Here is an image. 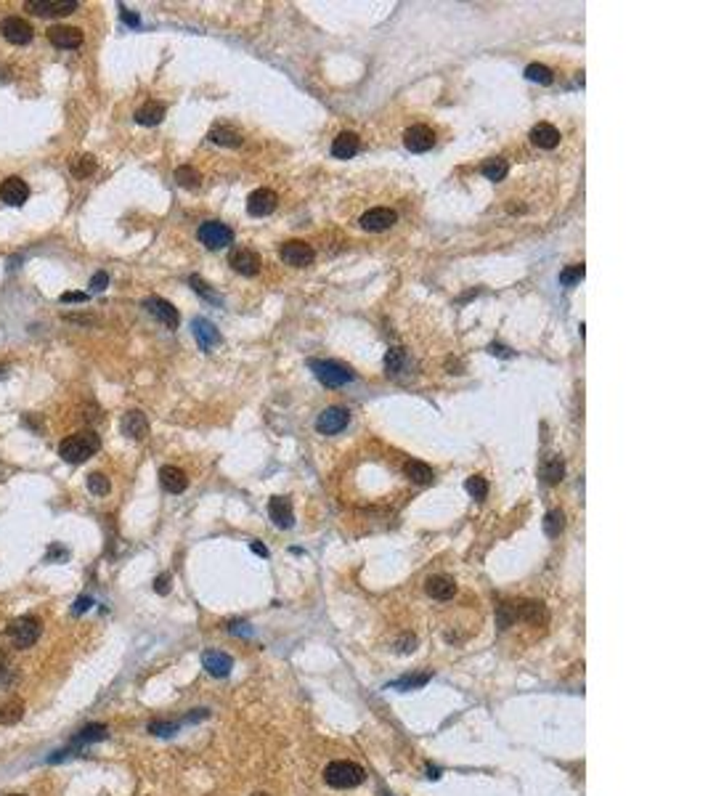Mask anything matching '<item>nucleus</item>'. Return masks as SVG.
<instances>
[{
  "label": "nucleus",
  "mask_w": 708,
  "mask_h": 796,
  "mask_svg": "<svg viewBox=\"0 0 708 796\" xmlns=\"http://www.w3.org/2000/svg\"><path fill=\"white\" fill-rule=\"evenodd\" d=\"M101 449V438L93 430H80V433L67 435L59 444V457L69 465H80L85 459H91Z\"/></svg>",
  "instance_id": "f257e3e1"
},
{
  "label": "nucleus",
  "mask_w": 708,
  "mask_h": 796,
  "mask_svg": "<svg viewBox=\"0 0 708 796\" xmlns=\"http://www.w3.org/2000/svg\"><path fill=\"white\" fill-rule=\"evenodd\" d=\"M324 781L332 788H356L359 783H363V767L345 759L332 762V764H326Z\"/></svg>",
  "instance_id": "f03ea898"
},
{
  "label": "nucleus",
  "mask_w": 708,
  "mask_h": 796,
  "mask_svg": "<svg viewBox=\"0 0 708 796\" xmlns=\"http://www.w3.org/2000/svg\"><path fill=\"white\" fill-rule=\"evenodd\" d=\"M311 369L313 374H316V380L326 387H340V385H345V383H353V380H356V374L340 361H319V359H313Z\"/></svg>",
  "instance_id": "7ed1b4c3"
},
{
  "label": "nucleus",
  "mask_w": 708,
  "mask_h": 796,
  "mask_svg": "<svg viewBox=\"0 0 708 796\" xmlns=\"http://www.w3.org/2000/svg\"><path fill=\"white\" fill-rule=\"evenodd\" d=\"M196 237L207 250H223L228 244H234V231L220 220H204L196 231Z\"/></svg>",
  "instance_id": "20e7f679"
},
{
  "label": "nucleus",
  "mask_w": 708,
  "mask_h": 796,
  "mask_svg": "<svg viewBox=\"0 0 708 796\" xmlns=\"http://www.w3.org/2000/svg\"><path fill=\"white\" fill-rule=\"evenodd\" d=\"M279 258L287 265H292V268H305V265L313 263L316 253H313L311 244H305V241L300 239H292V241H284V244L279 247Z\"/></svg>",
  "instance_id": "39448f33"
},
{
  "label": "nucleus",
  "mask_w": 708,
  "mask_h": 796,
  "mask_svg": "<svg viewBox=\"0 0 708 796\" xmlns=\"http://www.w3.org/2000/svg\"><path fill=\"white\" fill-rule=\"evenodd\" d=\"M8 635H11V639L19 648H29V645H35L37 637H40V621H37L35 616H22V618L11 621Z\"/></svg>",
  "instance_id": "423d86ee"
},
{
  "label": "nucleus",
  "mask_w": 708,
  "mask_h": 796,
  "mask_svg": "<svg viewBox=\"0 0 708 796\" xmlns=\"http://www.w3.org/2000/svg\"><path fill=\"white\" fill-rule=\"evenodd\" d=\"M77 0H27L25 8L35 16H69L77 11Z\"/></svg>",
  "instance_id": "0eeeda50"
},
{
  "label": "nucleus",
  "mask_w": 708,
  "mask_h": 796,
  "mask_svg": "<svg viewBox=\"0 0 708 796\" xmlns=\"http://www.w3.org/2000/svg\"><path fill=\"white\" fill-rule=\"evenodd\" d=\"M350 423V411L342 409V406H329V409H324L321 414H319V420H316V430L321 435H335L340 433V430H345Z\"/></svg>",
  "instance_id": "6e6552de"
},
{
  "label": "nucleus",
  "mask_w": 708,
  "mask_h": 796,
  "mask_svg": "<svg viewBox=\"0 0 708 796\" xmlns=\"http://www.w3.org/2000/svg\"><path fill=\"white\" fill-rule=\"evenodd\" d=\"M0 32H3V37H6L8 43H13V46H27V43L32 40V25H29L27 19H22V16H8V19H3Z\"/></svg>",
  "instance_id": "1a4fd4ad"
},
{
  "label": "nucleus",
  "mask_w": 708,
  "mask_h": 796,
  "mask_svg": "<svg viewBox=\"0 0 708 796\" xmlns=\"http://www.w3.org/2000/svg\"><path fill=\"white\" fill-rule=\"evenodd\" d=\"M144 308L154 316L156 321H162V324L168 326V329H175V326H178V321H180L178 308H175L173 303L165 300V298H146Z\"/></svg>",
  "instance_id": "9d476101"
},
{
  "label": "nucleus",
  "mask_w": 708,
  "mask_h": 796,
  "mask_svg": "<svg viewBox=\"0 0 708 796\" xmlns=\"http://www.w3.org/2000/svg\"><path fill=\"white\" fill-rule=\"evenodd\" d=\"M48 40L51 46H56L61 51H72L83 46V32L77 27H67V25H53L48 27Z\"/></svg>",
  "instance_id": "9b49d317"
},
{
  "label": "nucleus",
  "mask_w": 708,
  "mask_h": 796,
  "mask_svg": "<svg viewBox=\"0 0 708 796\" xmlns=\"http://www.w3.org/2000/svg\"><path fill=\"white\" fill-rule=\"evenodd\" d=\"M276 205H279V197L276 192H271V189H255V192L247 197V213L255 218L271 215V213L276 210Z\"/></svg>",
  "instance_id": "f8f14e48"
},
{
  "label": "nucleus",
  "mask_w": 708,
  "mask_h": 796,
  "mask_svg": "<svg viewBox=\"0 0 708 796\" xmlns=\"http://www.w3.org/2000/svg\"><path fill=\"white\" fill-rule=\"evenodd\" d=\"M0 199L11 207H22L29 199V186L19 175H11L0 183Z\"/></svg>",
  "instance_id": "ddd939ff"
},
{
  "label": "nucleus",
  "mask_w": 708,
  "mask_h": 796,
  "mask_svg": "<svg viewBox=\"0 0 708 796\" xmlns=\"http://www.w3.org/2000/svg\"><path fill=\"white\" fill-rule=\"evenodd\" d=\"M228 265H231L236 274H241V277H258V271H260V258H258L253 250L239 247V250H231Z\"/></svg>",
  "instance_id": "4468645a"
},
{
  "label": "nucleus",
  "mask_w": 708,
  "mask_h": 796,
  "mask_svg": "<svg viewBox=\"0 0 708 796\" xmlns=\"http://www.w3.org/2000/svg\"><path fill=\"white\" fill-rule=\"evenodd\" d=\"M403 144H406L408 152H430L432 144H435V133L427 128V125H411L406 133H403Z\"/></svg>",
  "instance_id": "2eb2a0df"
},
{
  "label": "nucleus",
  "mask_w": 708,
  "mask_h": 796,
  "mask_svg": "<svg viewBox=\"0 0 708 796\" xmlns=\"http://www.w3.org/2000/svg\"><path fill=\"white\" fill-rule=\"evenodd\" d=\"M396 220H398L396 210H390V207H374V210L361 215V226L366 231H387Z\"/></svg>",
  "instance_id": "dca6fc26"
},
{
  "label": "nucleus",
  "mask_w": 708,
  "mask_h": 796,
  "mask_svg": "<svg viewBox=\"0 0 708 796\" xmlns=\"http://www.w3.org/2000/svg\"><path fill=\"white\" fill-rule=\"evenodd\" d=\"M122 433L128 435V438H133V441L146 438V435H149V420H146L144 411H138V409L128 411V414L122 417Z\"/></svg>",
  "instance_id": "f3484780"
},
{
  "label": "nucleus",
  "mask_w": 708,
  "mask_h": 796,
  "mask_svg": "<svg viewBox=\"0 0 708 796\" xmlns=\"http://www.w3.org/2000/svg\"><path fill=\"white\" fill-rule=\"evenodd\" d=\"M202 666L213 677H228V675H231V669H234V658H231L228 653L207 651L202 656Z\"/></svg>",
  "instance_id": "a211bd4d"
},
{
  "label": "nucleus",
  "mask_w": 708,
  "mask_h": 796,
  "mask_svg": "<svg viewBox=\"0 0 708 796\" xmlns=\"http://www.w3.org/2000/svg\"><path fill=\"white\" fill-rule=\"evenodd\" d=\"M268 515H271V520L276 523L279 529H292V523H295L292 505H289V499H284V496H274V499L268 502Z\"/></svg>",
  "instance_id": "6ab92c4d"
},
{
  "label": "nucleus",
  "mask_w": 708,
  "mask_h": 796,
  "mask_svg": "<svg viewBox=\"0 0 708 796\" xmlns=\"http://www.w3.org/2000/svg\"><path fill=\"white\" fill-rule=\"evenodd\" d=\"M159 483L165 486V491H170V494H180V491H186L189 478H186V472L180 470V467H175V465H165V467L159 470Z\"/></svg>",
  "instance_id": "aec40b11"
},
{
  "label": "nucleus",
  "mask_w": 708,
  "mask_h": 796,
  "mask_svg": "<svg viewBox=\"0 0 708 796\" xmlns=\"http://www.w3.org/2000/svg\"><path fill=\"white\" fill-rule=\"evenodd\" d=\"M425 592L430 595L432 600H451L456 595V584L454 579H448V576H430V579L425 581Z\"/></svg>",
  "instance_id": "412c9836"
},
{
  "label": "nucleus",
  "mask_w": 708,
  "mask_h": 796,
  "mask_svg": "<svg viewBox=\"0 0 708 796\" xmlns=\"http://www.w3.org/2000/svg\"><path fill=\"white\" fill-rule=\"evenodd\" d=\"M530 141L539 146V149H554L560 144V131L549 125V122H539L530 128Z\"/></svg>",
  "instance_id": "4be33fe9"
},
{
  "label": "nucleus",
  "mask_w": 708,
  "mask_h": 796,
  "mask_svg": "<svg viewBox=\"0 0 708 796\" xmlns=\"http://www.w3.org/2000/svg\"><path fill=\"white\" fill-rule=\"evenodd\" d=\"M192 329H194V338H196V343H199V348H204V350H210L218 343V340H220L215 324H213V321H207V319H194Z\"/></svg>",
  "instance_id": "5701e85b"
},
{
  "label": "nucleus",
  "mask_w": 708,
  "mask_h": 796,
  "mask_svg": "<svg viewBox=\"0 0 708 796\" xmlns=\"http://www.w3.org/2000/svg\"><path fill=\"white\" fill-rule=\"evenodd\" d=\"M361 149V138L356 133H340L332 141V154L337 159H350Z\"/></svg>",
  "instance_id": "b1692460"
},
{
  "label": "nucleus",
  "mask_w": 708,
  "mask_h": 796,
  "mask_svg": "<svg viewBox=\"0 0 708 796\" xmlns=\"http://www.w3.org/2000/svg\"><path fill=\"white\" fill-rule=\"evenodd\" d=\"M517 618H523V621H528L533 627H539V624H547V621H549V613H547L544 603L526 600V603L517 605Z\"/></svg>",
  "instance_id": "393cba45"
},
{
  "label": "nucleus",
  "mask_w": 708,
  "mask_h": 796,
  "mask_svg": "<svg viewBox=\"0 0 708 796\" xmlns=\"http://www.w3.org/2000/svg\"><path fill=\"white\" fill-rule=\"evenodd\" d=\"M207 138L213 141V144L218 146H231V149H236V146H241V133L236 131V128H231V125H215L213 131L207 133Z\"/></svg>",
  "instance_id": "a878e982"
},
{
  "label": "nucleus",
  "mask_w": 708,
  "mask_h": 796,
  "mask_svg": "<svg viewBox=\"0 0 708 796\" xmlns=\"http://www.w3.org/2000/svg\"><path fill=\"white\" fill-rule=\"evenodd\" d=\"M403 472H406V475L414 483H420V486L435 481V472H432V467H430V465H425V462H420V459H408L406 465H403Z\"/></svg>",
  "instance_id": "bb28decb"
},
{
  "label": "nucleus",
  "mask_w": 708,
  "mask_h": 796,
  "mask_svg": "<svg viewBox=\"0 0 708 796\" xmlns=\"http://www.w3.org/2000/svg\"><path fill=\"white\" fill-rule=\"evenodd\" d=\"M385 369H387V374L390 377H398V374H403L408 369V356L403 348H390L387 350V356H385Z\"/></svg>",
  "instance_id": "cd10ccee"
},
{
  "label": "nucleus",
  "mask_w": 708,
  "mask_h": 796,
  "mask_svg": "<svg viewBox=\"0 0 708 796\" xmlns=\"http://www.w3.org/2000/svg\"><path fill=\"white\" fill-rule=\"evenodd\" d=\"M565 475V462L560 457H547L544 459V465H541V478H544V483H549V486H557V483L563 481Z\"/></svg>",
  "instance_id": "c85d7f7f"
},
{
  "label": "nucleus",
  "mask_w": 708,
  "mask_h": 796,
  "mask_svg": "<svg viewBox=\"0 0 708 796\" xmlns=\"http://www.w3.org/2000/svg\"><path fill=\"white\" fill-rule=\"evenodd\" d=\"M162 117H165V107L156 104V101H149V104H144L135 112V122L138 125H159Z\"/></svg>",
  "instance_id": "c756f323"
},
{
  "label": "nucleus",
  "mask_w": 708,
  "mask_h": 796,
  "mask_svg": "<svg viewBox=\"0 0 708 796\" xmlns=\"http://www.w3.org/2000/svg\"><path fill=\"white\" fill-rule=\"evenodd\" d=\"M507 173H509V162H507V159L493 157L483 162V175H486L488 181H505Z\"/></svg>",
  "instance_id": "7c9ffc66"
},
{
  "label": "nucleus",
  "mask_w": 708,
  "mask_h": 796,
  "mask_svg": "<svg viewBox=\"0 0 708 796\" xmlns=\"http://www.w3.org/2000/svg\"><path fill=\"white\" fill-rule=\"evenodd\" d=\"M563 529H565L563 510H549V512L544 515V533H547L549 539H557V536L563 533Z\"/></svg>",
  "instance_id": "2f4dec72"
},
{
  "label": "nucleus",
  "mask_w": 708,
  "mask_h": 796,
  "mask_svg": "<svg viewBox=\"0 0 708 796\" xmlns=\"http://www.w3.org/2000/svg\"><path fill=\"white\" fill-rule=\"evenodd\" d=\"M107 724H85L83 730L74 736L72 743H93V741H104L107 738Z\"/></svg>",
  "instance_id": "473e14b6"
},
{
  "label": "nucleus",
  "mask_w": 708,
  "mask_h": 796,
  "mask_svg": "<svg viewBox=\"0 0 708 796\" xmlns=\"http://www.w3.org/2000/svg\"><path fill=\"white\" fill-rule=\"evenodd\" d=\"M25 714V706L19 701H6L0 703V724H16Z\"/></svg>",
  "instance_id": "72a5a7b5"
},
{
  "label": "nucleus",
  "mask_w": 708,
  "mask_h": 796,
  "mask_svg": "<svg viewBox=\"0 0 708 796\" xmlns=\"http://www.w3.org/2000/svg\"><path fill=\"white\" fill-rule=\"evenodd\" d=\"M517 621V603H502L496 605V627L509 629Z\"/></svg>",
  "instance_id": "f704fd0d"
},
{
  "label": "nucleus",
  "mask_w": 708,
  "mask_h": 796,
  "mask_svg": "<svg viewBox=\"0 0 708 796\" xmlns=\"http://www.w3.org/2000/svg\"><path fill=\"white\" fill-rule=\"evenodd\" d=\"M175 183L183 186V189H196V186L202 183V178H199V173H196L192 165H180V168L175 170Z\"/></svg>",
  "instance_id": "c9c22d12"
},
{
  "label": "nucleus",
  "mask_w": 708,
  "mask_h": 796,
  "mask_svg": "<svg viewBox=\"0 0 708 796\" xmlns=\"http://www.w3.org/2000/svg\"><path fill=\"white\" fill-rule=\"evenodd\" d=\"M526 77H528L530 83H541V85H549L554 80L552 69L544 67V64H528V67H526Z\"/></svg>",
  "instance_id": "e433bc0d"
},
{
  "label": "nucleus",
  "mask_w": 708,
  "mask_h": 796,
  "mask_svg": "<svg viewBox=\"0 0 708 796\" xmlns=\"http://www.w3.org/2000/svg\"><path fill=\"white\" fill-rule=\"evenodd\" d=\"M93 173H96V159L91 157V154H83V157L72 159L74 178H88V175H93Z\"/></svg>",
  "instance_id": "4c0bfd02"
},
{
  "label": "nucleus",
  "mask_w": 708,
  "mask_h": 796,
  "mask_svg": "<svg viewBox=\"0 0 708 796\" xmlns=\"http://www.w3.org/2000/svg\"><path fill=\"white\" fill-rule=\"evenodd\" d=\"M109 489H112V483H109V478L104 472H91V475H88V491H91V494L107 496Z\"/></svg>",
  "instance_id": "58836bf2"
},
{
  "label": "nucleus",
  "mask_w": 708,
  "mask_h": 796,
  "mask_svg": "<svg viewBox=\"0 0 708 796\" xmlns=\"http://www.w3.org/2000/svg\"><path fill=\"white\" fill-rule=\"evenodd\" d=\"M465 489H467V494L475 496V499H486V496H488V481H486L483 475H472V478H467Z\"/></svg>",
  "instance_id": "ea45409f"
},
{
  "label": "nucleus",
  "mask_w": 708,
  "mask_h": 796,
  "mask_svg": "<svg viewBox=\"0 0 708 796\" xmlns=\"http://www.w3.org/2000/svg\"><path fill=\"white\" fill-rule=\"evenodd\" d=\"M584 274H587V268H584V263H573V265H568V268H565L563 274H560V281L570 287V284H576V281H581V279H584Z\"/></svg>",
  "instance_id": "a19ab883"
},
{
  "label": "nucleus",
  "mask_w": 708,
  "mask_h": 796,
  "mask_svg": "<svg viewBox=\"0 0 708 796\" xmlns=\"http://www.w3.org/2000/svg\"><path fill=\"white\" fill-rule=\"evenodd\" d=\"M189 281H192V287L196 292H199V295H202V298H207V300H213V303H220V298H218L215 292L210 290V284H207V281H202V279L199 277H192L189 279Z\"/></svg>",
  "instance_id": "79ce46f5"
},
{
  "label": "nucleus",
  "mask_w": 708,
  "mask_h": 796,
  "mask_svg": "<svg viewBox=\"0 0 708 796\" xmlns=\"http://www.w3.org/2000/svg\"><path fill=\"white\" fill-rule=\"evenodd\" d=\"M430 682V675H420V677H406V679H398L393 688H401V690H408V688H422V685H427Z\"/></svg>",
  "instance_id": "37998d69"
},
{
  "label": "nucleus",
  "mask_w": 708,
  "mask_h": 796,
  "mask_svg": "<svg viewBox=\"0 0 708 796\" xmlns=\"http://www.w3.org/2000/svg\"><path fill=\"white\" fill-rule=\"evenodd\" d=\"M149 733H154V736H173V733H178V724L175 722H152L149 724Z\"/></svg>",
  "instance_id": "c03bdc74"
},
{
  "label": "nucleus",
  "mask_w": 708,
  "mask_h": 796,
  "mask_svg": "<svg viewBox=\"0 0 708 796\" xmlns=\"http://www.w3.org/2000/svg\"><path fill=\"white\" fill-rule=\"evenodd\" d=\"M170 581H173V576L170 573H159L154 579V592H159V595H168L170 592Z\"/></svg>",
  "instance_id": "a18cd8bd"
},
{
  "label": "nucleus",
  "mask_w": 708,
  "mask_h": 796,
  "mask_svg": "<svg viewBox=\"0 0 708 796\" xmlns=\"http://www.w3.org/2000/svg\"><path fill=\"white\" fill-rule=\"evenodd\" d=\"M107 284H109V277H107V271H98L96 277L91 279V290H93V292H101V290H107Z\"/></svg>",
  "instance_id": "49530a36"
},
{
  "label": "nucleus",
  "mask_w": 708,
  "mask_h": 796,
  "mask_svg": "<svg viewBox=\"0 0 708 796\" xmlns=\"http://www.w3.org/2000/svg\"><path fill=\"white\" fill-rule=\"evenodd\" d=\"M59 300L61 303H85L88 300V295H85V292H64Z\"/></svg>",
  "instance_id": "de8ad7c7"
},
{
  "label": "nucleus",
  "mask_w": 708,
  "mask_h": 796,
  "mask_svg": "<svg viewBox=\"0 0 708 796\" xmlns=\"http://www.w3.org/2000/svg\"><path fill=\"white\" fill-rule=\"evenodd\" d=\"M122 22H125V25H131V27H138V25H141V19H138V13L128 11V8H122Z\"/></svg>",
  "instance_id": "09e8293b"
},
{
  "label": "nucleus",
  "mask_w": 708,
  "mask_h": 796,
  "mask_svg": "<svg viewBox=\"0 0 708 796\" xmlns=\"http://www.w3.org/2000/svg\"><path fill=\"white\" fill-rule=\"evenodd\" d=\"M91 605H93L91 597H77V603H74V613H85Z\"/></svg>",
  "instance_id": "8fccbe9b"
},
{
  "label": "nucleus",
  "mask_w": 708,
  "mask_h": 796,
  "mask_svg": "<svg viewBox=\"0 0 708 796\" xmlns=\"http://www.w3.org/2000/svg\"><path fill=\"white\" fill-rule=\"evenodd\" d=\"M488 350H491L493 356H505V359H509V356H512V353H509V348H505V345H496V343H491V345H488Z\"/></svg>",
  "instance_id": "3c124183"
},
{
  "label": "nucleus",
  "mask_w": 708,
  "mask_h": 796,
  "mask_svg": "<svg viewBox=\"0 0 708 796\" xmlns=\"http://www.w3.org/2000/svg\"><path fill=\"white\" fill-rule=\"evenodd\" d=\"M204 717H210L207 709H194V712L189 714V722H196V719H204Z\"/></svg>",
  "instance_id": "603ef678"
},
{
  "label": "nucleus",
  "mask_w": 708,
  "mask_h": 796,
  "mask_svg": "<svg viewBox=\"0 0 708 796\" xmlns=\"http://www.w3.org/2000/svg\"><path fill=\"white\" fill-rule=\"evenodd\" d=\"M250 547H253V552H255V555L268 557V550H265V547H263V544H260V542H253V544H250Z\"/></svg>",
  "instance_id": "864d4df0"
},
{
  "label": "nucleus",
  "mask_w": 708,
  "mask_h": 796,
  "mask_svg": "<svg viewBox=\"0 0 708 796\" xmlns=\"http://www.w3.org/2000/svg\"><path fill=\"white\" fill-rule=\"evenodd\" d=\"M6 675V658H3V656H0V677Z\"/></svg>",
  "instance_id": "5fc2aeb1"
},
{
  "label": "nucleus",
  "mask_w": 708,
  "mask_h": 796,
  "mask_svg": "<svg viewBox=\"0 0 708 796\" xmlns=\"http://www.w3.org/2000/svg\"><path fill=\"white\" fill-rule=\"evenodd\" d=\"M255 796H268V794H255Z\"/></svg>",
  "instance_id": "6e6d98bb"
},
{
  "label": "nucleus",
  "mask_w": 708,
  "mask_h": 796,
  "mask_svg": "<svg viewBox=\"0 0 708 796\" xmlns=\"http://www.w3.org/2000/svg\"><path fill=\"white\" fill-rule=\"evenodd\" d=\"M8 796H22V794H8Z\"/></svg>",
  "instance_id": "4d7b16f0"
}]
</instances>
